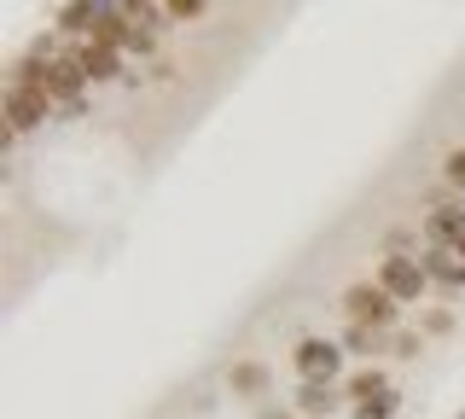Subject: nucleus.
Listing matches in <instances>:
<instances>
[{
  "instance_id": "1",
  "label": "nucleus",
  "mask_w": 465,
  "mask_h": 419,
  "mask_svg": "<svg viewBox=\"0 0 465 419\" xmlns=\"http://www.w3.org/2000/svg\"><path fill=\"white\" fill-rule=\"evenodd\" d=\"M378 285H384L396 303H425V292H430V274H425V263L419 256H407V251H384L378 256Z\"/></svg>"
},
{
  "instance_id": "2",
  "label": "nucleus",
  "mask_w": 465,
  "mask_h": 419,
  "mask_svg": "<svg viewBox=\"0 0 465 419\" xmlns=\"http://www.w3.org/2000/svg\"><path fill=\"white\" fill-rule=\"evenodd\" d=\"M343 314L355 326H372V332H384V326H396V314H401V303L384 292L378 280H355L343 292Z\"/></svg>"
},
{
  "instance_id": "3",
  "label": "nucleus",
  "mask_w": 465,
  "mask_h": 419,
  "mask_svg": "<svg viewBox=\"0 0 465 419\" xmlns=\"http://www.w3.org/2000/svg\"><path fill=\"white\" fill-rule=\"evenodd\" d=\"M53 94H41V88H24V82H6V135L18 140V135H29V128H41L53 117Z\"/></svg>"
},
{
  "instance_id": "4",
  "label": "nucleus",
  "mask_w": 465,
  "mask_h": 419,
  "mask_svg": "<svg viewBox=\"0 0 465 419\" xmlns=\"http://www.w3.org/2000/svg\"><path fill=\"white\" fill-rule=\"evenodd\" d=\"M343 344H331V338H297V350H291V367L302 373L309 384H331L338 379V367H343Z\"/></svg>"
},
{
  "instance_id": "5",
  "label": "nucleus",
  "mask_w": 465,
  "mask_h": 419,
  "mask_svg": "<svg viewBox=\"0 0 465 419\" xmlns=\"http://www.w3.org/2000/svg\"><path fill=\"white\" fill-rule=\"evenodd\" d=\"M419 263H425L430 285H442V292H465V263H460V251H448V244H425V251H419Z\"/></svg>"
},
{
  "instance_id": "6",
  "label": "nucleus",
  "mask_w": 465,
  "mask_h": 419,
  "mask_svg": "<svg viewBox=\"0 0 465 419\" xmlns=\"http://www.w3.org/2000/svg\"><path fill=\"white\" fill-rule=\"evenodd\" d=\"M425 244H448V251H460V244H465V210L460 205L425 210Z\"/></svg>"
},
{
  "instance_id": "7",
  "label": "nucleus",
  "mask_w": 465,
  "mask_h": 419,
  "mask_svg": "<svg viewBox=\"0 0 465 419\" xmlns=\"http://www.w3.org/2000/svg\"><path fill=\"white\" fill-rule=\"evenodd\" d=\"M76 59L87 70V82H128L123 76V53H111V47H99V41H76Z\"/></svg>"
},
{
  "instance_id": "8",
  "label": "nucleus",
  "mask_w": 465,
  "mask_h": 419,
  "mask_svg": "<svg viewBox=\"0 0 465 419\" xmlns=\"http://www.w3.org/2000/svg\"><path fill=\"white\" fill-rule=\"evenodd\" d=\"M134 30H140V24L123 18V6H111V12H99V24H94V35H87V41H99V47H111V53H123V59H128Z\"/></svg>"
},
{
  "instance_id": "9",
  "label": "nucleus",
  "mask_w": 465,
  "mask_h": 419,
  "mask_svg": "<svg viewBox=\"0 0 465 419\" xmlns=\"http://www.w3.org/2000/svg\"><path fill=\"white\" fill-rule=\"evenodd\" d=\"M94 24H99V6H94V0H64V6L53 12V30L70 35V41H87V35H94Z\"/></svg>"
},
{
  "instance_id": "10",
  "label": "nucleus",
  "mask_w": 465,
  "mask_h": 419,
  "mask_svg": "<svg viewBox=\"0 0 465 419\" xmlns=\"http://www.w3.org/2000/svg\"><path fill=\"white\" fill-rule=\"evenodd\" d=\"M227 384L239 390V396H268V384H273V373L262 367V361H239V367H227Z\"/></svg>"
},
{
  "instance_id": "11",
  "label": "nucleus",
  "mask_w": 465,
  "mask_h": 419,
  "mask_svg": "<svg viewBox=\"0 0 465 419\" xmlns=\"http://www.w3.org/2000/svg\"><path fill=\"white\" fill-rule=\"evenodd\" d=\"M331 408H338V390H331V384H309V379H302V390H297V414H302V419H326Z\"/></svg>"
},
{
  "instance_id": "12",
  "label": "nucleus",
  "mask_w": 465,
  "mask_h": 419,
  "mask_svg": "<svg viewBox=\"0 0 465 419\" xmlns=\"http://www.w3.org/2000/svg\"><path fill=\"white\" fill-rule=\"evenodd\" d=\"M384 390H390V379L378 367H361L355 379H349V396H355V402H372V396H384Z\"/></svg>"
},
{
  "instance_id": "13",
  "label": "nucleus",
  "mask_w": 465,
  "mask_h": 419,
  "mask_svg": "<svg viewBox=\"0 0 465 419\" xmlns=\"http://www.w3.org/2000/svg\"><path fill=\"white\" fill-rule=\"evenodd\" d=\"M396 408H401V390L390 384L384 396H372V402H355V419H396Z\"/></svg>"
},
{
  "instance_id": "14",
  "label": "nucleus",
  "mask_w": 465,
  "mask_h": 419,
  "mask_svg": "<svg viewBox=\"0 0 465 419\" xmlns=\"http://www.w3.org/2000/svg\"><path fill=\"white\" fill-rule=\"evenodd\" d=\"M343 350H349V355H378V332L349 321V326H343Z\"/></svg>"
},
{
  "instance_id": "15",
  "label": "nucleus",
  "mask_w": 465,
  "mask_h": 419,
  "mask_svg": "<svg viewBox=\"0 0 465 419\" xmlns=\"http://www.w3.org/2000/svg\"><path fill=\"white\" fill-rule=\"evenodd\" d=\"M163 12L174 24H193V18H203V12H210V0H163Z\"/></svg>"
},
{
  "instance_id": "16",
  "label": "nucleus",
  "mask_w": 465,
  "mask_h": 419,
  "mask_svg": "<svg viewBox=\"0 0 465 419\" xmlns=\"http://www.w3.org/2000/svg\"><path fill=\"white\" fill-rule=\"evenodd\" d=\"M442 175H448V186H460V198H465V146H454L442 157Z\"/></svg>"
},
{
  "instance_id": "17",
  "label": "nucleus",
  "mask_w": 465,
  "mask_h": 419,
  "mask_svg": "<svg viewBox=\"0 0 465 419\" xmlns=\"http://www.w3.org/2000/svg\"><path fill=\"white\" fill-rule=\"evenodd\" d=\"M128 53H134V59H152V53H157V30H145V24H140V30H134V47H128Z\"/></svg>"
},
{
  "instance_id": "18",
  "label": "nucleus",
  "mask_w": 465,
  "mask_h": 419,
  "mask_svg": "<svg viewBox=\"0 0 465 419\" xmlns=\"http://www.w3.org/2000/svg\"><path fill=\"white\" fill-rule=\"evenodd\" d=\"M29 53H35V59H58V30L35 35V41H29Z\"/></svg>"
},
{
  "instance_id": "19",
  "label": "nucleus",
  "mask_w": 465,
  "mask_h": 419,
  "mask_svg": "<svg viewBox=\"0 0 465 419\" xmlns=\"http://www.w3.org/2000/svg\"><path fill=\"white\" fill-rule=\"evenodd\" d=\"M419 350H425V344H419V332H401V338H396V355H419Z\"/></svg>"
},
{
  "instance_id": "20",
  "label": "nucleus",
  "mask_w": 465,
  "mask_h": 419,
  "mask_svg": "<svg viewBox=\"0 0 465 419\" xmlns=\"http://www.w3.org/2000/svg\"><path fill=\"white\" fill-rule=\"evenodd\" d=\"M425 326H430V332H448V326H454V314H448V309H430Z\"/></svg>"
},
{
  "instance_id": "21",
  "label": "nucleus",
  "mask_w": 465,
  "mask_h": 419,
  "mask_svg": "<svg viewBox=\"0 0 465 419\" xmlns=\"http://www.w3.org/2000/svg\"><path fill=\"white\" fill-rule=\"evenodd\" d=\"M460 263H465V244H460Z\"/></svg>"
},
{
  "instance_id": "22",
  "label": "nucleus",
  "mask_w": 465,
  "mask_h": 419,
  "mask_svg": "<svg viewBox=\"0 0 465 419\" xmlns=\"http://www.w3.org/2000/svg\"><path fill=\"white\" fill-rule=\"evenodd\" d=\"M460 210H465V198H460Z\"/></svg>"
},
{
  "instance_id": "23",
  "label": "nucleus",
  "mask_w": 465,
  "mask_h": 419,
  "mask_svg": "<svg viewBox=\"0 0 465 419\" xmlns=\"http://www.w3.org/2000/svg\"><path fill=\"white\" fill-rule=\"evenodd\" d=\"M157 6H163V0H157Z\"/></svg>"
},
{
  "instance_id": "24",
  "label": "nucleus",
  "mask_w": 465,
  "mask_h": 419,
  "mask_svg": "<svg viewBox=\"0 0 465 419\" xmlns=\"http://www.w3.org/2000/svg\"><path fill=\"white\" fill-rule=\"evenodd\" d=\"M460 419H465V414H460Z\"/></svg>"
}]
</instances>
